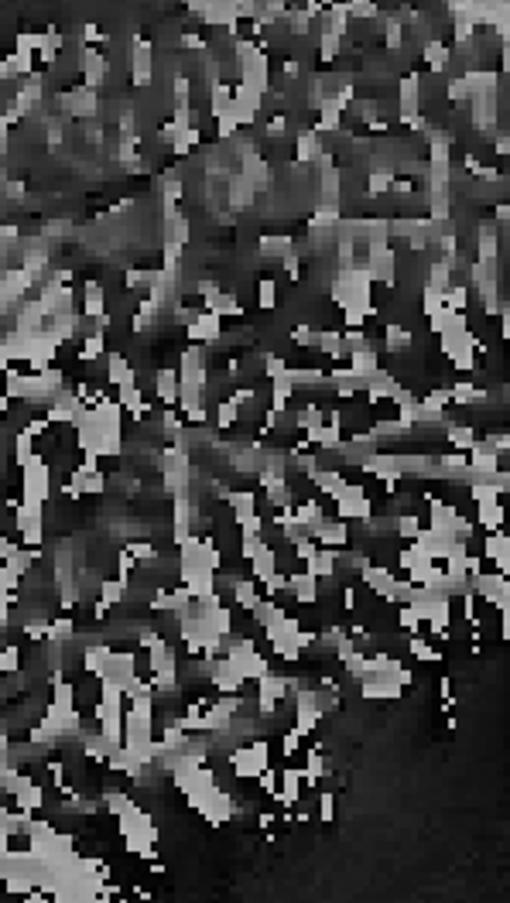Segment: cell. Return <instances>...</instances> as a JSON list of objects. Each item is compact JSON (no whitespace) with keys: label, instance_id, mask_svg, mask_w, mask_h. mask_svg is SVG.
I'll use <instances>...</instances> for the list:
<instances>
[{"label":"cell","instance_id":"1","mask_svg":"<svg viewBox=\"0 0 510 903\" xmlns=\"http://www.w3.org/2000/svg\"><path fill=\"white\" fill-rule=\"evenodd\" d=\"M422 62L435 72V75L445 72L449 65H452V45H449V41H442V38L435 35L432 41H425V45H422Z\"/></svg>","mask_w":510,"mask_h":903},{"label":"cell","instance_id":"2","mask_svg":"<svg viewBox=\"0 0 510 903\" xmlns=\"http://www.w3.org/2000/svg\"><path fill=\"white\" fill-rule=\"evenodd\" d=\"M339 41H343V38L329 35V31H322V35H318V58H322V62H333L335 55H339V48H343Z\"/></svg>","mask_w":510,"mask_h":903}]
</instances>
